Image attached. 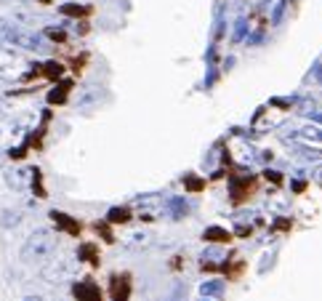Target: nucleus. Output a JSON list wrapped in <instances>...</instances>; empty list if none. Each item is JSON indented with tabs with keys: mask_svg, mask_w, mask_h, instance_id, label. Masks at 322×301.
<instances>
[{
	"mask_svg": "<svg viewBox=\"0 0 322 301\" xmlns=\"http://www.w3.org/2000/svg\"><path fill=\"white\" fill-rule=\"evenodd\" d=\"M43 3H48V0H43Z\"/></svg>",
	"mask_w": 322,
	"mask_h": 301,
	"instance_id": "nucleus-13",
	"label": "nucleus"
},
{
	"mask_svg": "<svg viewBox=\"0 0 322 301\" xmlns=\"http://www.w3.org/2000/svg\"><path fill=\"white\" fill-rule=\"evenodd\" d=\"M67 91H69V83H64V86L59 88V91H54V94L48 96V99H51V104H62L64 99H67Z\"/></svg>",
	"mask_w": 322,
	"mask_h": 301,
	"instance_id": "nucleus-7",
	"label": "nucleus"
},
{
	"mask_svg": "<svg viewBox=\"0 0 322 301\" xmlns=\"http://www.w3.org/2000/svg\"><path fill=\"white\" fill-rule=\"evenodd\" d=\"M80 256H83L85 261H91V264H98V256H96L94 245H83V248H80Z\"/></svg>",
	"mask_w": 322,
	"mask_h": 301,
	"instance_id": "nucleus-8",
	"label": "nucleus"
},
{
	"mask_svg": "<svg viewBox=\"0 0 322 301\" xmlns=\"http://www.w3.org/2000/svg\"><path fill=\"white\" fill-rule=\"evenodd\" d=\"M24 301H43V299H40V296H27Z\"/></svg>",
	"mask_w": 322,
	"mask_h": 301,
	"instance_id": "nucleus-12",
	"label": "nucleus"
},
{
	"mask_svg": "<svg viewBox=\"0 0 322 301\" xmlns=\"http://www.w3.org/2000/svg\"><path fill=\"white\" fill-rule=\"evenodd\" d=\"M205 187V181H197V176H187V189H192V192H197V189Z\"/></svg>",
	"mask_w": 322,
	"mask_h": 301,
	"instance_id": "nucleus-9",
	"label": "nucleus"
},
{
	"mask_svg": "<svg viewBox=\"0 0 322 301\" xmlns=\"http://www.w3.org/2000/svg\"><path fill=\"white\" fill-rule=\"evenodd\" d=\"M3 219H5V227H16L19 224V213H5Z\"/></svg>",
	"mask_w": 322,
	"mask_h": 301,
	"instance_id": "nucleus-11",
	"label": "nucleus"
},
{
	"mask_svg": "<svg viewBox=\"0 0 322 301\" xmlns=\"http://www.w3.org/2000/svg\"><path fill=\"white\" fill-rule=\"evenodd\" d=\"M128 208H112V211H109V221H112V224H120V221H128Z\"/></svg>",
	"mask_w": 322,
	"mask_h": 301,
	"instance_id": "nucleus-6",
	"label": "nucleus"
},
{
	"mask_svg": "<svg viewBox=\"0 0 322 301\" xmlns=\"http://www.w3.org/2000/svg\"><path fill=\"white\" fill-rule=\"evenodd\" d=\"M72 293H75L77 301H101V291H98V285L91 283V280L75 285V288H72Z\"/></svg>",
	"mask_w": 322,
	"mask_h": 301,
	"instance_id": "nucleus-2",
	"label": "nucleus"
},
{
	"mask_svg": "<svg viewBox=\"0 0 322 301\" xmlns=\"http://www.w3.org/2000/svg\"><path fill=\"white\" fill-rule=\"evenodd\" d=\"M96 232L101 234V237L107 240V243H112V232H109V227H107V224H96Z\"/></svg>",
	"mask_w": 322,
	"mask_h": 301,
	"instance_id": "nucleus-10",
	"label": "nucleus"
},
{
	"mask_svg": "<svg viewBox=\"0 0 322 301\" xmlns=\"http://www.w3.org/2000/svg\"><path fill=\"white\" fill-rule=\"evenodd\" d=\"M54 248H56L54 232L51 230H37V232H32L30 240L24 243L22 259L24 261H43V259H48L51 253H54Z\"/></svg>",
	"mask_w": 322,
	"mask_h": 301,
	"instance_id": "nucleus-1",
	"label": "nucleus"
},
{
	"mask_svg": "<svg viewBox=\"0 0 322 301\" xmlns=\"http://www.w3.org/2000/svg\"><path fill=\"white\" fill-rule=\"evenodd\" d=\"M202 237H205L208 243H229V240H232V234H229L226 230H219V227H210V230L202 234Z\"/></svg>",
	"mask_w": 322,
	"mask_h": 301,
	"instance_id": "nucleus-4",
	"label": "nucleus"
},
{
	"mask_svg": "<svg viewBox=\"0 0 322 301\" xmlns=\"http://www.w3.org/2000/svg\"><path fill=\"white\" fill-rule=\"evenodd\" d=\"M51 219H54L56 224L62 227V230H67L69 234H77V232H80V224H77V221L72 219V216L62 213V211H51Z\"/></svg>",
	"mask_w": 322,
	"mask_h": 301,
	"instance_id": "nucleus-3",
	"label": "nucleus"
},
{
	"mask_svg": "<svg viewBox=\"0 0 322 301\" xmlns=\"http://www.w3.org/2000/svg\"><path fill=\"white\" fill-rule=\"evenodd\" d=\"M112 293H115V299L117 301H126L128 296V277H112Z\"/></svg>",
	"mask_w": 322,
	"mask_h": 301,
	"instance_id": "nucleus-5",
	"label": "nucleus"
}]
</instances>
